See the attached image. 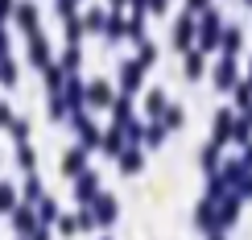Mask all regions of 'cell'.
<instances>
[{"mask_svg":"<svg viewBox=\"0 0 252 240\" xmlns=\"http://www.w3.org/2000/svg\"><path fill=\"white\" fill-rule=\"evenodd\" d=\"M99 145H103L108 158H120V153H124V149H120V145H124V124H112V129L99 137Z\"/></svg>","mask_w":252,"mask_h":240,"instance_id":"cell-8","label":"cell"},{"mask_svg":"<svg viewBox=\"0 0 252 240\" xmlns=\"http://www.w3.org/2000/svg\"><path fill=\"white\" fill-rule=\"evenodd\" d=\"M17 166H21V170H25V174H33L37 170V153H33V145H17Z\"/></svg>","mask_w":252,"mask_h":240,"instance_id":"cell-12","label":"cell"},{"mask_svg":"<svg viewBox=\"0 0 252 240\" xmlns=\"http://www.w3.org/2000/svg\"><path fill=\"white\" fill-rule=\"evenodd\" d=\"M75 199L87 203V207L99 199V174H95V170H83L79 178H75Z\"/></svg>","mask_w":252,"mask_h":240,"instance_id":"cell-2","label":"cell"},{"mask_svg":"<svg viewBox=\"0 0 252 240\" xmlns=\"http://www.w3.org/2000/svg\"><path fill=\"white\" fill-rule=\"evenodd\" d=\"M161 137H165V129H161V124H145V141H149V145H157Z\"/></svg>","mask_w":252,"mask_h":240,"instance_id":"cell-25","label":"cell"},{"mask_svg":"<svg viewBox=\"0 0 252 240\" xmlns=\"http://www.w3.org/2000/svg\"><path fill=\"white\" fill-rule=\"evenodd\" d=\"M112 100H116V91H112L108 79H91L87 83V108H112Z\"/></svg>","mask_w":252,"mask_h":240,"instance_id":"cell-3","label":"cell"},{"mask_svg":"<svg viewBox=\"0 0 252 240\" xmlns=\"http://www.w3.org/2000/svg\"><path fill=\"white\" fill-rule=\"evenodd\" d=\"M190 4H203V0H190Z\"/></svg>","mask_w":252,"mask_h":240,"instance_id":"cell-29","label":"cell"},{"mask_svg":"<svg viewBox=\"0 0 252 240\" xmlns=\"http://www.w3.org/2000/svg\"><path fill=\"white\" fill-rule=\"evenodd\" d=\"M50 220H58V203H54V199L46 195V199H37V224L46 228Z\"/></svg>","mask_w":252,"mask_h":240,"instance_id":"cell-15","label":"cell"},{"mask_svg":"<svg viewBox=\"0 0 252 240\" xmlns=\"http://www.w3.org/2000/svg\"><path fill=\"white\" fill-rule=\"evenodd\" d=\"M149 112H153V116L165 112V96H161V91H149Z\"/></svg>","mask_w":252,"mask_h":240,"instance_id":"cell-26","label":"cell"},{"mask_svg":"<svg viewBox=\"0 0 252 240\" xmlns=\"http://www.w3.org/2000/svg\"><path fill=\"white\" fill-rule=\"evenodd\" d=\"M83 170H87V149H83V145H70V149L62 153V174H66V178H79Z\"/></svg>","mask_w":252,"mask_h":240,"instance_id":"cell-5","label":"cell"},{"mask_svg":"<svg viewBox=\"0 0 252 240\" xmlns=\"http://www.w3.org/2000/svg\"><path fill=\"white\" fill-rule=\"evenodd\" d=\"M203 70V58H198V50H190V58H186V75H198Z\"/></svg>","mask_w":252,"mask_h":240,"instance_id":"cell-27","label":"cell"},{"mask_svg":"<svg viewBox=\"0 0 252 240\" xmlns=\"http://www.w3.org/2000/svg\"><path fill=\"white\" fill-rule=\"evenodd\" d=\"M54 8L62 13V21H70V17H79V8H75V0H54Z\"/></svg>","mask_w":252,"mask_h":240,"instance_id":"cell-24","label":"cell"},{"mask_svg":"<svg viewBox=\"0 0 252 240\" xmlns=\"http://www.w3.org/2000/svg\"><path fill=\"white\" fill-rule=\"evenodd\" d=\"M29 62H33L37 70H46L50 62H54V54H50V37L41 34V29H37L33 37H29Z\"/></svg>","mask_w":252,"mask_h":240,"instance_id":"cell-4","label":"cell"},{"mask_svg":"<svg viewBox=\"0 0 252 240\" xmlns=\"http://www.w3.org/2000/svg\"><path fill=\"white\" fill-rule=\"evenodd\" d=\"M13 13H17V25L25 29L29 37H33V34H37V4H33V0H17Z\"/></svg>","mask_w":252,"mask_h":240,"instance_id":"cell-6","label":"cell"},{"mask_svg":"<svg viewBox=\"0 0 252 240\" xmlns=\"http://www.w3.org/2000/svg\"><path fill=\"white\" fill-rule=\"evenodd\" d=\"M21 186H25V199H41V178H37V170L25 174V182H21Z\"/></svg>","mask_w":252,"mask_h":240,"instance_id":"cell-20","label":"cell"},{"mask_svg":"<svg viewBox=\"0 0 252 240\" xmlns=\"http://www.w3.org/2000/svg\"><path fill=\"white\" fill-rule=\"evenodd\" d=\"M141 70H145V67H141L136 58H132V62H120V87H124V96H132V91L141 87Z\"/></svg>","mask_w":252,"mask_h":240,"instance_id":"cell-7","label":"cell"},{"mask_svg":"<svg viewBox=\"0 0 252 240\" xmlns=\"http://www.w3.org/2000/svg\"><path fill=\"white\" fill-rule=\"evenodd\" d=\"M13 211H17V228H21V232H29V228L37 224V220H33V211H29L25 203H21V207H13Z\"/></svg>","mask_w":252,"mask_h":240,"instance_id":"cell-21","label":"cell"},{"mask_svg":"<svg viewBox=\"0 0 252 240\" xmlns=\"http://www.w3.org/2000/svg\"><path fill=\"white\" fill-rule=\"evenodd\" d=\"M79 62H83V46H66V50H62V58H58V67L66 70V75H75Z\"/></svg>","mask_w":252,"mask_h":240,"instance_id":"cell-13","label":"cell"},{"mask_svg":"<svg viewBox=\"0 0 252 240\" xmlns=\"http://www.w3.org/2000/svg\"><path fill=\"white\" fill-rule=\"evenodd\" d=\"M8 133L17 137V145H25L29 141V120H13V124H8Z\"/></svg>","mask_w":252,"mask_h":240,"instance_id":"cell-23","label":"cell"},{"mask_svg":"<svg viewBox=\"0 0 252 240\" xmlns=\"http://www.w3.org/2000/svg\"><path fill=\"white\" fill-rule=\"evenodd\" d=\"M75 4H79V0H75Z\"/></svg>","mask_w":252,"mask_h":240,"instance_id":"cell-30","label":"cell"},{"mask_svg":"<svg viewBox=\"0 0 252 240\" xmlns=\"http://www.w3.org/2000/svg\"><path fill=\"white\" fill-rule=\"evenodd\" d=\"M13 207H17V191L8 178H0V211H13Z\"/></svg>","mask_w":252,"mask_h":240,"instance_id":"cell-18","label":"cell"},{"mask_svg":"<svg viewBox=\"0 0 252 240\" xmlns=\"http://www.w3.org/2000/svg\"><path fill=\"white\" fill-rule=\"evenodd\" d=\"M190 17H182V21H178V25H174V46H186V41H190Z\"/></svg>","mask_w":252,"mask_h":240,"instance_id":"cell-19","label":"cell"},{"mask_svg":"<svg viewBox=\"0 0 252 240\" xmlns=\"http://www.w3.org/2000/svg\"><path fill=\"white\" fill-rule=\"evenodd\" d=\"M112 116H116V124H128L132 120V100L128 96H116V100H112Z\"/></svg>","mask_w":252,"mask_h":240,"instance_id":"cell-14","label":"cell"},{"mask_svg":"<svg viewBox=\"0 0 252 240\" xmlns=\"http://www.w3.org/2000/svg\"><path fill=\"white\" fill-rule=\"evenodd\" d=\"M165 124H182V108H165Z\"/></svg>","mask_w":252,"mask_h":240,"instance_id":"cell-28","label":"cell"},{"mask_svg":"<svg viewBox=\"0 0 252 240\" xmlns=\"http://www.w3.org/2000/svg\"><path fill=\"white\" fill-rule=\"evenodd\" d=\"M0 83H8V87H13V83H17V62L0 58Z\"/></svg>","mask_w":252,"mask_h":240,"instance_id":"cell-22","label":"cell"},{"mask_svg":"<svg viewBox=\"0 0 252 240\" xmlns=\"http://www.w3.org/2000/svg\"><path fill=\"white\" fill-rule=\"evenodd\" d=\"M136 62H141V67H153V62H157V46H153L149 37L136 41Z\"/></svg>","mask_w":252,"mask_h":240,"instance_id":"cell-16","label":"cell"},{"mask_svg":"<svg viewBox=\"0 0 252 240\" xmlns=\"http://www.w3.org/2000/svg\"><path fill=\"white\" fill-rule=\"evenodd\" d=\"M70 129H75V137H79V145H83V149H91V145L99 141V129L91 124V116H87V112H70Z\"/></svg>","mask_w":252,"mask_h":240,"instance_id":"cell-1","label":"cell"},{"mask_svg":"<svg viewBox=\"0 0 252 240\" xmlns=\"http://www.w3.org/2000/svg\"><path fill=\"white\" fill-rule=\"evenodd\" d=\"M83 25H87V34H103L108 29V8H87L83 13Z\"/></svg>","mask_w":252,"mask_h":240,"instance_id":"cell-10","label":"cell"},{"mask_svg":"<svg viewBox=\"0 0 252 240\" xmlns=\"http://www.w3.org/2000/svg\"><path fill=\"white\" fill-rule=\"evenodd\" d=\"M83 34H87V25H83V17H70L66 21V46H79Z\"/></svg>","mask_w":252,"mask_h":240,"instance_id":"cell-17","label":"cell"},{"mask_svg":"<svg viewBox=\"0 0 252 240\" xmlns=\"http://www.w3.org/2000/svg\"><path fill=\"white\" fill-rule=\"evenodd\" d=\"M91 207H95L91 215H99L95 224H112V220H116V199H112V195H99V199L91 203Z\"/></svg>","mask_w":252,"mask_h":240,"instance_id":"cell-9","label":"cell"},{"mask_svg":"<svg viewBox=\"0 0 252 240\" xmlns=\"http://www.w3.org/2000/svg\"><path fill=\"white\" fill-rule=\"evenodd\" d=\"M141 166H145V153L136 149V145H128V149L120 153V170H124V174H136Z\"/></svg>","mask_w":252,"mask_h":240,"instance_id":"cell-11","label":"cell"}]
</instances>
